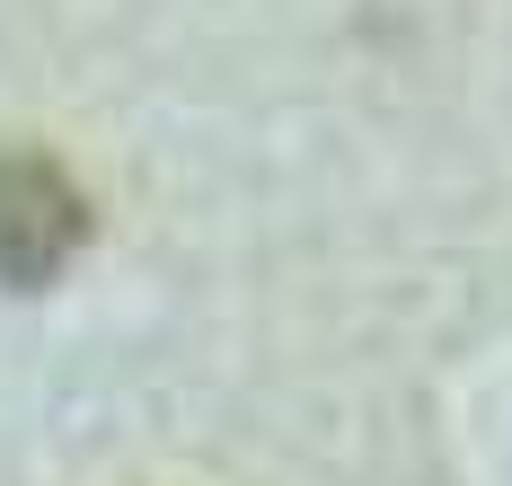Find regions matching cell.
<instances>
[{
    "mask_svg": "<svg viewBox=\"0 0 512 486\" xmlns=\"http://www.w3.org/2000/svg\"><path fill=\"white\" fill-rule=\"evenodd\" d=\"M80 248H89V195L71 186V168L53 151L0 142V283L45 292Z\"/></svg>",
    "mask_w": 512,
    "mask_h": 486,
    "instance_id": "6da1fadb",
    "label": "cell"
}]
</instances>
